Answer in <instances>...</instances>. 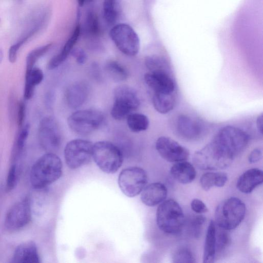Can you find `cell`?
<instances>
[{"instance_id":"obj_3","label":"cell","mask_w":263,"mask_h":263,"mask_svg":"<svg viewBox=\"0 0 263 263\" xmlns=\"http://www.w3.org/2000/svg\"><path fill=\"white\" fill-rule=\"evenodd\" d=\"M156 222L159 229L165 233L176 234L185 223L183 212L179 204L172 199L165 200L158 206Z\"/></svg>"},{"instance_id":"obj_6","label":"cell","mask_w":263,"mask_h":263,"mask_svg":"<svg viewBox=\"0 0 263 263\" xmlns=\"http://www.w3.org/2000/svg\"><path fill=\"white\" fill-rule=\"evenodd\" d=\"M114 102L111 109L112 117L121 120L132 113L140 105V100L136 90L128 85H119L114 91Z\"/></svg>"},{"instance_id":"obj_11","label":"cell","mask_w":263,"mask_h":263,"mask_svg":"<svg viewBox=\"0 0 263 263\" xmlns=\"http://www.w3.org/2000/svg\"><path fill=\"white\" fill-rule=\"evenodd\" d=\"M213 140L235 157L246 148L249 136L242 129L228 125L220 129Z\"/></svg>"},{"instance_id":"obj_18","label":"cell","mask_w":263,"mask_h":263,"mask_svg":"<svg viewBox=\"0 0 263 263\" xmlns=\"http://www.w3.org/2000/svg\"><path fill=\"white\" fill-rule=\"evenodd\" d=\"M40 262L36 244L33 241L20 243L14 250L13 263H39Z\"/></svg>"},{"instance_id":"obj_8","label":"cell","mask_w":263,"mask_h":263,"mask_svg":"<svg viewBox=\"0 0 263 263\" xmlns=\"http://www.w3.org/2000/svg\"><path fill=\"white\" fill-rule=\"evenodd\" d=\"M109 35L116 47L124 54L134 56L138 53L140 47V39L128 24H117L111 28Z\"/></svg>"},{"instance_id":"obj_43","label":"cell","mask_w":263,"mask_h":263,"mask_svg":"<svg viewBox=\"0 0 263 263\" xmlns=\"http://www.w3.org/2000/svg\"><path fill=\"white\" fill-rule=\"evenodd\" d=\"M256 127L258 132L262 134V126H263V116L261 114L259 115L256 119Z\"/></svg>"},{"instance_id":"obj_35","label":"cell","mask_w":263,"mask_h":263,"mask_svg":"<svg viewBox=\"0 0 263 263\" xmlns=\"http://www.w3.org/2000/svg\"><path fill=\"white\" fill-rule=\"evenodd\" d=\"M172 261L175 263L196 262L195 256L192 252L186 248L178 249L173 254Z\"/></svg>"},{"instance_id":"obj_37","label":"cell","mask_w":263,"mask_h":263,"mask_svg":"<svg viewBox=\"0 0 263 263\" xmlns=\"http://www.w3.org/2000/svg\"><path fill=\"white\" fill-rule=\"evenodd\" d=\"M86 29L91 34L96 35L99 32V22L98 17L92 11L88 13L86 17Z\"/></svg>"},{"instance_id":"obj_45","label":"cell","mask_w":263,"mask_h":263,"mask_svg":"<svg viewBox=\"0 0 263 263\" xmlns=\"http://www.w3.org/2000/svg\"><path fill=\"white\" fill-rule=\"evenodd\" d=\"M88 2H92L93 0H87Z\"/></svg>"},{"instance_id":"obj_4","label":"cell","mask_w":263,"mask_h":263,"mask_svg":"<svg viewBox=\"0 0 263 263\" xmlns=\"http://www.w3.org/2000/svg\"><path fill=\"white\" fill-rule=\"evenodd\" d=\"M246 212L244 202L236 197H230L221 201L215 212V224L227 230L237 228L243 220Z\"/></svg>"},{"instance_id":"obj_2","label":"cell","mask_w":263,"mask_h":263,"mask_svg":"<svg viewBox=\"0 0 263 263\" xmlns=\"http://www.w3.org/2000/svg\"><path fill=\"white\" fill-rule=\"evenodd\" d=\"M234 157L213 139L193 157L194 165L202 170H216L228 167Z\"/></svg>"},{"instance_id":"obj_12","label":"cell","mask_w":263,"mask_h":263,"mask_svg":"<svg viewBox=\"0 0 263 263\" xmlns=\"http://www.w3.org/2000/svg\"><path fill=\"white\" fill-rule=\"evenodd\" d=\"M38 134L41 146L48 153H54L59 149L61 144V135L53 117L47 116L41 120Z\"/></svg>"},{"instance_id":"obj_27","label":"cell","mask_w":263,"mask_h":263,"mask_svg":"<svg viewBox=\"0 0 263 263\" xmlns=\"http://www.w3.org/2000/svg\"><path fill=\"white\" fill-rule=\"evenodd\" d=\"M126 119L128 128L135 133L146 130L149 124L148 117L140 113H131L127 117Z\"/></svg>"},{"instance_id":"obj_1","label":"cell","mask_w":263,"mask_h":263,"mask_svg":"<svg viewBox=\"0 0 263 263\" xmlns=\"http://www.w3.org/2000/svg\"><path fill=\"white\" fill-rule=\"evenodd\" d=\"M62 167V162L56 154L47 153L43 155L31 168V185L35 189H41L54 182L61 176Z\"/></svg>"},{"instance_id":"obj_16","label":"cell","mask_w":263,"mask_h":263,"mask_svg":"<svg viewBox=\"0 0 263 263\" xmlns=\"http://www.w3.org/2000/svg\"><path fill=\"white\" fill-rule=\"evenodd\" d=\"M167 195L166 186L160 182H154L144 187L141 192V200L148 206H155L164 201Z\"/></svg>"},{"instance_id":"obj_31","label":"cell","mask_w":263,"mask_h":263,"mask_svg":"<svg viewBox=\"0 0 263 263\" xmlns=\"http://www.w3.org/2000/svg\"><path fill=\"white\" fill-rule=\"evenodd\" d=\"M216 252L224 250L231 243V237L228 230L218 227L216 224L215 232Z\"/></svg>"},{"instance_id":"obj_14","label":"cell","mask_w":263,"mask_h":263,"mask_svg":"<svg viewBox=\"0 0 263 263\" xmlns=\"http://www.w3.org/2000/svg\"><path fill=\"white\" fill-rule=\"evenodd\" d=\"M156 148L161 157L170 162L185 161L190 155L186 148L174 139L165 136L160 137L157 140Z\"/></svg>"},{"instance_id":"obj_29","label":"cell","mask_w":263,"mask_h":263,"mask_svg":"<svg viewBox=\"0 0 263 263\" xmlns=\"http://www.w3.org/2000/svg\"><path fill=\"white\" fill-rule=\"evenodd\" d=\"M52 44L49 43L30 51L26 58V71H29L34 67L37 60L48 52Z\"/></svg>"},{"instance_id":"obj_5","label":"cell","mask_w":263,"mask_h":263,"mask_svg":"<svg viewBox=\"0 0 263 263\" xmlns=\"http://www.w3.org/2000/svg\"><path fill=\"white\" fill-rule=\"evenodd\" d=\"M92 158L101 170L106 173L113 174L121 166L123 154L115 144L101 141L93 144Z\"/></svg>"},{"instance_id":"obj_15","label":"cell","mask_w":263,"mask_h":263,"mask_svg":"<svg viewBox=\"0 0 263 263\" xmlns=\"http://www.w3.org/2000/svg\"><path fill=\"white\" fill-rule=\"evenodd\" d=\"M146 84L154 92L171 93L174 92L175 85L172 78L166 71H149L144 75Z\"/></svg>"},{"instance_id":"obj_22","label":"cell","mask_w":263,"mask_h":263,"mask_svg":"<svg viewBox=\"0 0 263 263\" xmlns=\"http://www.w3.org/2000/svg\"><path fill=\"white\" fill-rule=\"evenodd\" d=\"M170 173L176 181L182 184L192 182L196 176L195 167L186 160L176 162L171 167Z\"/></svg>"},{"instance_id":"obj_41","label":"cell","mask_w":263,"mask_h":263,"mask_svg":"<svg viewBox=\"0 0 263 263\" xmlns=\"http://www.w3.org/2000/svg\"><path fill=\"white\" fill-rule=\"evenodd\" d=\"M71 53L76 59L77 62L80 65L85 64L87 61V54L85 51L81 48H73Z\"/></svg>"},{"instance_id":"obj_34","label":"cell","mask_w":263,"mask_h":263,"mask_svg":"<svg viewBox=\"0 0 263 263\" xmlns=\"http://www.w3.org/2000/svg\"><path fill=\"white\" fill-rule=\"evenodd\" d=\"M29 133V125L28 124H26L25 126L21 127L14 146L13 157L14 158L18 157L22 153L28 138Z\"/></svg>"},{"instance_id":"obj_32","label":"cell","mask_w":263,"mask_h":263,"mask_svg":"<svg viewBox=\"0 0 263 263\" xmlns=\"http://www.w3.org/2000/svg\"><path fill=\"white\" fill-rule=\"evenodd\" d=\"M145 64L149 71H168V64L164 59L160 57L157 55L147 56L145 59Z\"/></svg>"},{"instance_id":"obj_38","label":"cell","mask_w":263,"mask_h":263,"mask_svg":"<svg viewBox=\"0 0 263 263\" xmlns=\"http://www.w3.org/2000/svg\"><path fill=\"white\" fill-rule=\"evenodd\" d=\"M17 180L16 166L13 164L10 167L6 180V190L8 192L12 191L16 185Z\"/></svg>"},{"instance_id":"obj_20","label":"cell","mask_w":263,"mask_h":263,"mask_svg":"<svg viewBox=\"0 0 263 263\" xmlns=\"http://www.w3.org/2000/svg\"><path fill=\"white\" fill-rule=\"evenodd\" d=\"M202 125L197 121L184 115L178 117L177 129L182 137L193 140L199 138L202 132Z\"/></svg>"},{"instance_id":"obj_10","label":"cell","mask_w":263,"mask_h":263,"mask_svg":"<svg viewBox=\"0 0 263 263\" xmlns=\"http://www.w3.org/2000/svg\"><path fill=\"white\" fill-rule=\"evenodd\" d=\"M119 186L127 197H134L139 195L147 183L146 172L141 167L132 166L122 170L118 180Z\"/></svg>"},{"instance_id":"obj_17","label":"cell","mask_w":263,"mask_h":263,"mask_svg":"<svg viewBox=\"0 0 263 263\" xmlns=\"http://www.w3.org/2000/svg\"><path fill=\"white\" fill-rule=\"evenodd\" d=\"M89 91L88 83L79 81L71 84L66 91V100L68 106L77 108L86 100Z\"/></svg>"},{"instance_id":"obj_24","label":"cell","mask_w":263,"mask_h":263,"mask_svg":"<svg viewBox=\"0 0 263 263\" xmlns=\"http://www.w3.org/2000/svg\"><path fill=\"white\" fill-rule=\"evenodd\" d=\"M43 79L44 73L39 68L34 67L26 71L24 89V97L25 100H30L32 98L35 86L40 84Z\"/></svg>"},{"instance_id":"obj_36","label":"cell","mask_w":263,"mask_h":263,"mask_svg":"<svg viewBox=\"0 0 263 263\" xmlns=\"http://www.w3.org/2000/svg\"><path fill=\"white\" fill-rule=\"evenodd\" d=\"M36 31V29H33L30 31L27 35L18 41L17 43L12 45L8 51L9 61L11 63H14L17 59V55L18 51L21 46Z\"/></svg>"},{"instance_id":"obj_23","label":"cell","mask_w":263,"mask_h":263,"mask_svg":"<svg viewBox=\"0 0 263 263\" xmlns=\"http://www.w3.org/2000/svg\"><path fill=\"white\" fill-rule=\"evenodd\" d=\"M216 224L215 221L211 220L207 229L205 239L203 262L213 263L216 256L215 240Z\"/></svg>"},{"instance_id":"obj_13","label":"cell","mask_w":263,"mask_h":263,"mask_svg":"<svg viewBox=\"0 0 263 263\" xmlns=\"http://www.w3.org/2000/svg\"><path fill=\"white\" fill-rule=\"evenodd\" d=\"M31 217L30 202L26 198L9 209L5 217V226L9 230H19L29 222Z\"/></svg>"},{"instance_id":"obj_42","label":"cell","mask_w":263,"mask_h":263,"mask_svg":"<svg viewBox=\"0 0 263 263\" xmlns=\"http://www.w3.org/2000/svg\"><path fill=\"white\" fill-rule=\"evenodd\" d=\"M262 157V150L259 148H255L250 153L248 161L251 163H255L260 161Z\"/></svg>"},{"instance_id":"obj_46","label":"cell","mask_w":263,"mask_h":263,"mask_svg":"<svg viewBox=\"0 0 263 263\" xmlns=\"http://www.w3.org/2000/svg\"><path fill=\"white\" fill-rule=\"evenodd\" d=\"M0 22H1V20H0Z\"/></svg>"},{"instance_id":"obj_39","label":"cell","mask_w":263,"mask_h":263,"mask_svg":"<svg viewBox=\"0 0 263 263\" xmlns=\"http://www.w3.org/2000/svg\"><path fill=\"white\" fill-rule=\"evenodd\" d=\"M192 210L197 214H203L208 211V209L205 204L198 199H193L191 203Z\"/></svg>"},{"instance_id":"obj_28","label":"cell","mask_w":263,"mask_h":263,"mask_svg":"<svg viewBox=\"0 0 263 263\" xmlns=\"http://www.w3.org/2000/svg\"><path fill=\"white\" fill-rule=\"evenodd\" d=\"M105 70L113 80L120 82L125 80L128 73L126 68L116 61H109L105 65Z\"/></svg>"},{"instance_id":"obj_44","label":"cell","mask_w":263,"mask_h":263,"mask_svg":"<svg viewBox=\"0 0 263 263\" xmlns=\"http://www.w3.org/2000/svg\"><path fill=\"white\" fill-rule=\"evenodd\" d=\"M86 0H78V4L80 7L83 6Z\"/></svg>"},{"instance_id":"obj_26","label":"cell","mask_w":263,"mask_h":263,"mask_svg":"<svg viewBox=\"0 0 263 263\" xmlns=\"http://www.w3.org/2000/svg\"><path fill=\"white\" fill-rule=\"evenodd\" d=\"M228 180L227 174L223 172H208L200 177V183L204 191H209L212 187H222Z\"/></svg>"},{"instance_id":"obj_19","label":"cell","mask_w":263,"mask_h":263,"mask_svg":"<svg viewBox=\"0 0 263 263\" xmlns=\"http://www.w3.org/2000/svg\"><path fill=\"white\" fill-rule=\"evenodd\" d=\"M263 181V172L262 170L253 168H251L240 176L236 183L237 189L245 194L251 193L257 186Z\"/></svg>"},{"instance_id":"obj_30","label":"cell","mask_w":263,"mask_h":263,"mask_svg":"<svg viewBox=\"0 0 263 263\" xmlns=\"http://www.w3.org/2000/svg\"><path fill=\"white\" fill-rule=\"evenodd\" d=\"M206 218L202 215H195L191 218L188 223V232L193 238L200 237Z\"/></svg>"},{"instance_id":"obj_33","label":"cell","mask_w":263,"mask_h":263,"mask_svg":"<svg viewBox=\"0 0 263 263\" xmlns=\"http://www.w3.org/2000/svg\"><path fill=\"white\" fill-rule=\"evenodd\" d=\"M116 3V0H104L103 1V15L106 22L110 25L114 24L117 20Z\"/></svg>"},{"instance_id":"obj_25","label":"cell","mask_w":263,"mask_h":263,"mask_svg":"<svg viewBox=\"0 0 263 263\" xmlns=\"http://www.w3.org/2000/svg\"><path fill=\"white\" fill-rule=\"evenodd\" d=\"M174 92H154L153 104L157 111L165 114L173 109L176 104V97Z\"/></svg>"},{"instance_id":"obj_40","label":"cell","mask_w":263,"mask_h":263,"mask_svg":"<svg viewBox=\"0 0 263 263\" xmlns=\"http://www.w3.org/2000/svg\"><path fill=\"white\" fill-rule=\"evenodd\" d=\"M17 109V125L21 128L23 126L26 116V105L23 101H20Z\"/></svg>"},{"instance_id":"obj_7","label":"cell","mask_w":263,"mask_h":263,"mask_svg":"<svg viewBox=\"0 0 263 263\" xmlns=\"http://www.w3.org/2000/svg\"><path fill=\"white\" fill-rule=\"evenodd\" d=\"M103 120L104 116L101 111L95 109H84L71 114L67 119V124L74 133L85 135L97 129Z\"/></svg>"},{"instance_id":"obj_9","label":"cell","mask_w":263,"mask_h":263,"mask_svg":"<svg viewBox=\"0 0 263 263\" xmlns=\"http://www.w3.org/2000/svg\"><path fill=\"white\" fill-rule=\"evenodd\" d=\"M93 144L91 142L82 139L68 142L64 151L67 165L74 170L88 163L92 158Z\"/></svg>"},{"instance_id":"obj_21","label":"cell","mask_w":263,"mask_h":263,"mask_svg":"<svg viewBox=\"0 0 263 263\" xmlns=\"http://www.w3.org/2000/svg\"><path fill=\"white\" fill-rule=\"evenodd\" d=\"M81 32V26L79 24L76 26L72 34L67 41L61 51L54 55L49 61L47 68L52 70L61 65L71 53L75 44L77 43Z\"/></svg>"}]
</instances>
